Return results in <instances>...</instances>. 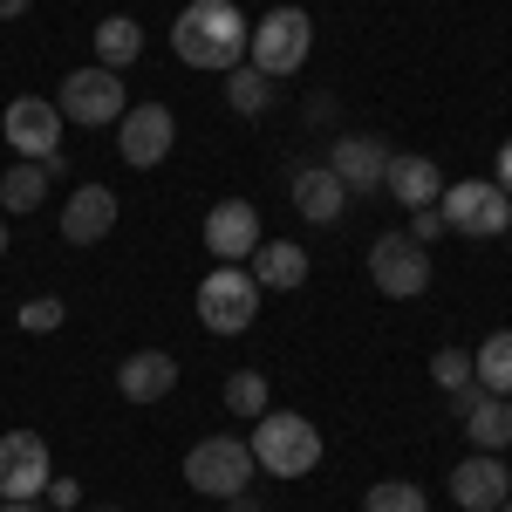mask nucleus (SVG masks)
I'll list each match as a JSON object with an SVG mask.
<instances>
[{
	"label": "nucleus",
	"mask_w": 512,
	"mask_h": 512,
	"mask_svg": "<svg viewBox=\"0 0 512 512\" xmlns=\"http://www.w3.org/2000/svg\"><path fill=\"white\" fill-rule=\"evenodd\" d=\"M246 41H253V28H246V14L233 0H192L171 21V48H178L185 69H239Z\"/></svg>",
	"instance_id": "nucleus-1"
},
{
	"label": "nucleus",
	"mask_w": 512,
	"mask_h": 512,
	"mask_svg": "<svg viewBox=\"0 0 512 512\" xmlns=\"http://www.w3.org/2000/svg\"><path fill=\"white\" fill-rule=\"evenodd\" d=\"M253 465L274 478H308L321 465V431L301 417V410H267V417H253Z\"/></svg>",
	"instance_id": "nucleus-2"
},
{
	"label": "nucleus",
	"mask_w": 512,
	"mask_h": 512,
	"mask_svg": "<svg viewBox=\"0 0 512 512\" xmlns=\"http://www.w3.org/2000/svg\"><path fill=\"white\" fill-rule=\"evenodd\" d=\"M308 48H315V21H308L301 7H274V14L253 28V41H246V62L267 82H280V76H294V69L308 62Z\"/></svg>",
	"instance_id": "nucleus-3"
},
{
	"label": "nucleus",
	"mask_w": 512,
	"mask_h": 512,
	"mask_svg": "<svg viewBox=\"0 0 512 512\" xmlns=\"http://www.w3.org/2000/svg\"><path fill=\"white\" fill-rule=\"evenodd\" d=\"M253 472L260 465H253V444L246 437H205V444L185 451V485L205 492V499H239Z\"/></svg>",
	"instance_id": "nucleus-4"
},
{
	"label": "nucleus",
	"mask_w": 512,
	"mask_h": 512,
	"mask_svg": "<svg viewBox=\"0 0 512 512\" xmlns=\"http://www.w3.org/2000/svg\"><path fill=\"white\" fill-rule=\"evenodd\" d=\"M437 212H444V233H472V239H499L512 226V198L492 185V178H458L437 192Z\"/></svg>",
	"instance_id": "nucleus-5"
},
{
	"label": "nucleus",
	"mask_w": 512,
	"mask_h": 512,
	"mask_svg": "<svg viewBox=\"0 0 512 512\" xmlns=\"http://www.w3.org/2000/svg\"><path fill=\"white\" fill-rule=\"evenodd\" d=\"M0 130H7V151H21L28 164L62 171V110H55V96H14Z\"/></svg>",
	"instance_id": "nucleus-6"
},
{
	"label": "nucleus",
	"mask_w": 512,
	"mask_h": 512,
	"mask_svg": "<svg viewBox=\"0 0 512 512\" xmlns=\"http://www.w3.org/2000/svg\"><path fill=\"white\" fill-rule=\"evenodd\" d=\"M253 315H260V287H253L246 267H212L198 280V321L212 335H246Z\"/></svg>",
	"instance_id": "nucleus-7"
},
{
	"label": "nucleus",
	"mask_w": 512,
	"mask_h": 512,
	"mask_svg": "<svg viewBox=\"0 0 512 512\" xmlns=\"http://www.w3.org/2000/svg\"><path fill=\"white\" fill-rule=\"evenodd\" d=\"M55 110L62 123H89V130H103V123H117L130 110V96H123V76L117 69H76V76H62V96H55Z\"/></svg>",
	"instance_id": "nucleus-8"
},
{
	"label": "nucleus",
	"mask_w": 512,
	"mask_h": 512,
	"mask_svg": "<svg viewBox=\"0 0 512 512\" xmlns=\"http://www.w3.org/2000/svg\"><path fill=\"white\" fill-rule=\"evenodd\" d=\"M369 280L390 294V301H417L431 287V246H417L410 233H383L369 246Z\"/></svg>",
	"instance_id": "nucleus-9"
},
{
	"label": "nucleus",
	"mask_w": 512,
	"mask_h": 512,
	"mask_svg": "<svg viewBox=\"0 0 512 512\" xmlns=\"http://www.w3.org/2000/svg\"><path fill=\"white\" fill-rule=\"evenodd\" d=\"M171 144H178V117L164 110V103H130L117 117V151L123 164H137V171H158L171 158Z\"/></svg>",
	"instance_id": "nucleus-10"
},
{
	"label": "nucleus",
	"mask_w": 512,
	"mask_h": 512,
	"mask_svg": "<svg viewBox=\"0 0 512 512\" xmlns=\"http://www.w3.org/2000/svg\"><path fill=\"white\" fill-rule=\"evenodd\" d=\"M48 444L41 431H7L0 437V499H41L48 492Z\"/></svg>",
	"instance_id": "nucleus-11"
},
{
	"label": "nucleus",
	"mask_w": 512,
	"mask_h": 512,
	"mask_svg": "<svg viewBox=\"0 0 512 512\" xmlns=\"http://www.w3.org/2000/svg\"><path fill=\"white\" fill-rule=\"evenodd\" d=\"M451 499L465 512H499L512 499V465L499 451H472V458L451 472Z\"/></svg>",
	"instance_id": "nucleus-12"
},
{
	"label": "nucleus",
	"mask_w": 512,
	"mask_h": 512,
	"mask_svg": "<svg viewBox=\"0 0 512 512\" xmlns=\"http://www.w3.org/2000/svg\"><path fill=\"white\" fill-rule=\"evenodd\" d=\"M205 246H212V260H246V253L260 246V205L219 198V205L205 212Z\"/></svg>",
	"instance_id": "nucleus-13"
},
{
	"label": "nucleus",
	"mask_w": 512,
	"mask_h": 512,
	"mask_svg": "<svg viewBox=\"0 0 512 512\" xmlns=\"http://www.w3.org/2000/svg\"><path fill=\"white\" fill-rule=\"evenodd\" d=\"M110 226H117V192L110 185H76L69 205H62V239L96 246V239H110Z\"/></svg>",
	"instance_id": "nucleus-14"
},
{
	"label": "nucleus",
	"mask_w": 512,
	"mask_h": 512,
	"mask_svg": "<svg viewBox=\"0 0 512 512\" xmlns=\"http://www.w3.org/2000/svg\"><path fill=\"white\" fill-rule=\"evenodd\" d=\"M383 164H390V151L376 144V137H335L328 144V171L342 178V192H376L383 185Z\"/></svg>",
	"instance_id": "nucleus-15"
},
{
	"label": "nucleus",
	"mask_w": 512,
	"mask_h": 512,
	"mask_svg": "<svg viewBox=\"0 0 512 512\" xmlns=\"http://www.w3.org/2000/svg\"><path fill=\"white\" fill-rule=\"evenodd\" d=\"M117 390L130 396V403H164V396L178 390V362L164 349H137L117 362Z\"/></svg>",
	"instance_id": "nucleus-16"
},
{
	"label": "nucleus",
	"mask_w": 512,
	"mask_h": 512,
	"mask_svg": "<svg viewBox=\"0 0 512 512\" xmlns=\"http://www.w3.org/2000/svg\"><path fill=\"white\" fill-rule=\"evenodd\" d=\"M246 260H253L246 274H253V287H260V294H294V287L308 280V253H301L294 239H260Z\"/></svg>",
	"instance_id": "nucleus-17"
},
{
	"label": "nucleus",
	"mask_w": 512,
	"mask_h": 512,
	"mask_svg": "<svg viewBox=\"0 0 512 512\" xmlns=\"http://www.w3.org/2000/svg\"><path fill=\"white\" fill-rule=\"evenodd\" d=\"M294 212H301L308 226H335V219L349 212V192H342V178H335L328 164H308V171H294Z\"/></svg>",
	"instance_id": "nucleus-18"
},
{
	"label": "nucleus",
	"mask_w": 512,
	"mask_h": 512,
	"mask_svg": "<svg viewBox=\"0 0 512 512\" xmlns=\"http://www.w3.org/2000/svg\"><path fill=\"white\" fill-rule=\"evenodd\" d=\"M383 192H390L396 205H410V212H417V205H437V192H444V185H437V164L431 158L396 151V158L383 164Z\"/></svg>",
	"instance_id": "nucleus-19"
},
{
	"label": "nucleus",
	"mask_w": 512,
	"mask_h": 512,
	"mask_svg": "<svg viewBox=\"0 0 512 512\" xmlns=\"http://www.w3.org/2000/svg\"><path fill=\"white\" fill-rule=\"evenodd\" d=\"M465 437L472 451H512V396H478L465 410Z\"/></svg>",
	"instance_id": "nucleus-20"
},
{
	"label": "nucleus",
	"mask_w": 512,
	"mask_h": 512,
	"mask_svg": "<svg viewBox=\"0 0 512 512\" xmlns=\"http://www.w3.org/2000/svg\"><path fill=\"white\" fill-rule=\"evenodd\" d=\"M137 55H144V28H137L130 14L96 21V69H130Z\"/></svg>",
	"instance_id": "nucleus-21"
},
{
	"label": "nucleus",
	"mask_w": 512,
	"mask_h": 512,
	"mask_svg": "<svg viewBox=\"0 0 512 512\" xmlns=\"http://www.w3.org/2000/svg\"><path fill=\"white\" fill-rule=\"evenodd\" d=\"M472 383L485 396H512V328H499V335H485V342H478Z\"/></svg>",
	"instance_id": "nucleus-22"
},
{
	"label": "nucleus",
	"mask_w": 512,
	"mask_h": 512,
	"mask_svg": "<svg viewBox=\"0 0 512 512\" xmlns=\"http://www.w3.org/2000/svg\"><path fill=\"white\" fill-rule=\"evenodd\" d=\"M41 198H48V164H14V171H0V205L7 212H35Z\"/></svg>",
	"instance_id": "nucleus-23"
},
{
	"label": "nucleus",
	"mask_w": 512,
	"mask_h": 512,
	"mask_svg": "<svg viewBox=\"0 0 512 512\" xmlns=\"http://www.w3.org/2000/svg\"><path fill=\"white\" fill-rule=\"evenodd\" d=\"M219 396H226V410H233V417H246V424L274 410V396H267V376H260V369H233Z\"/></svg>",
	"instance_id": "nucleus-24"
},
{
	"label": "nucleus",
	"mask_w": 512,
	"mask_h": 512,
	"mask_svg": "<svg viewBox=\"0 0 512 512\" xmlns=\"http://www.w3.org/2000/svg\"><path fill=\"white\" fill-rule=\"evenodd\" d=\"M226 103H233L239 117H260V110L274 103V82L260 76L253 62H239V69H226Z\"/></svg>",
	"instance_id": "nucleus-25"
},
{
	"label": "nucleus",
	"mask_w": 512,
	"mask_h": 512,
	"mask_svg": "<svg viewBox=\"0 0 512 512\" xmlns=\"http://www.w3.org/2000/svg\"><path fill=\"white\" fill-rule=\"evenodd\" d=\"M362 512H431V499H424V485H410V478H376L369 499H362Z\"/></svg>",
	"instance_id": "nucleus-26"
},
{
	"label": "nucleus",
	"mask_w": 512,
	"mask_h": 512,
	"mask_svg": "<svg viewBox=\"0 0 512 512\" xmlns=\"http://www.w3.org/2000/svg\"><path fill=\"white\" fill-rule=\"evenodd\" d=\"M431 376H437V390H444V396L465 390V383H472V355H465V349H437L431 355Z\"/></svg>",
	"instance_id": "nucleus-27"
},
{
	"label": "nucleus",
	"mask_w": 512,
	"mask_h": 512,
	"mask_svg": "<svg viewBox=\"0 0 512 512\" xmlns=\"http://www.w3.org/2000/svg\"><path fill=\"white\" fill-rule=\"evenodd\" d=\"M62 315H69V308H62L55 294H41V301L21 308V328H28V335H48V328H62Z\"/></svg>",
	"instance_id": "nucleus-28"
},
{
	"label": "nucleus",
	"mask_w": 512,
	"mask_h": 512,
	"mask_svg": "<svg viewBox=\"0 0 512 512\" xmlns=\"http://www.w3.org/2000/svg\"><path fill=\"white\" fill-rule=\"evenodd\" d=\"M437 233H444V212H437V205H417V212H410V239H417V246H431Z\"/></svg>",
	"instance_id": "nucleus-29"
},
{
	"label": "nucleus",
	"mask_w": 512,
	"mask_h": 512,
	"mask_svg": "<svg viewBox=\"0 0 512 512\" xmlns=\"http://www.w3.org/2000/svg\"><path fill=\"white\" fill-rule=\"evenodd\" d=\"M48 492H55V506H62V512L82 506V485H76V478H48Z\"/></svg>",
	"instance_id": "nucleus-30"
},
{
	"label": "nucleus",
	"mask_w": 512,
	"mask_h": 512,
	"mask_svg": "<svg viewBox=\"0 0 512 512\" xmlns=\"http://www.w3.org/2000/svg\"><path fill=\"white\" fill-rule=\"evenodd\" d=\"M492 185H499V192L512 198V137H506V144H499V178H492Z\"/></svg>",
	"instance_id": "nucleus-31"
},
{
	"label": "nucleus",
	"mask_w": 512,
	"mask_h": 512,
	"mask_svg": "<svg viewBox=\"0 0 512 512\" xmlns=\"http://www.w3.org/2000/svg\"><path fill=\"white\" fill-rule=\"evenodd\" d=\"M478 396H485V390H478V383H465V390H451V410H458V417H465V410H472Z\"/></svg>",
	"instance_id": "nucleus-32"
},
{
	"label": "nucleus",
	"mask_w": 512,
	"mask_h": 512,
	"mask_svg": "<svg viewBox=\"0 0 512 512\" xmlns=\"http://www.w3.org/2000/svg\"><path fill=\"white\" fill-rule=\"evenodd\" d=\"M28 7H35V0H0V21H21Z\"/></svg>",
	"instance_id": "nucleus-33"
},
{
	"label": "nucleus",
	"mask_w": 512,
	"mask_h": 512,
	"mask_svg": "<svg viewBox=\"0 0 512 512\" xmlns=\"http://www.w3.org/2000/svg\"><path fill=\"white\" fill-rule=\"evenodd\" d=\"M0 512H41V499H0Z\"/></svg>",
	"instance_id": "nucleus-34"
},
{
	"label": "nucleus",
	"mask_w": 512,
	"mask_h": 512,
	"mask_svg": "<svg viewBox=\"0 0 512 512\" xmlns=\"http://www.w3.org/2000/svg\"><path fill=\"white\" fill-rule=\"evenodd\" d=\"M226 506H233V512H260V506H253V499H246V492H239V499H226Z\"/></svg>",
	"instance_id": "nucleus-35"
},
{
	"label": "nucleus",
	"mask_w": 512,
	"mask_h": 512,
	"mask_svg": "<svg viewBox=\"0 0 512 512\" xmlns=\"http://www.w3.org/2000/svg\"><path fill=\"white\" fill-rule=\"evenodd\" d=\"M0 260H7V226H0Z\"/></svg>",
	"instance_id": "nucleus-36"
},
{
	"label": "nucleus",
	"mask_w": 512,
	"mask_h": 512,
	"mask_svg": "<svg viewBox=\"0 0 512 512\" xmlns=\"http://www.w3.org/2000/svg\"><path fill=\"white\" fill-rule=\"evenodd\" d=\"M499 512H512V499H506V506H499Z\"/></svg>",
	"instance_id": "nucleus-37"
},
{
	"label": "nucleus",
	"mask_w": 512,
	"mask_h": 512,
	"mask_svg": "<svg viewBox=\"0 0 512 512\" xmlns=\"http://www.w3.org/2000/svg\"><path fill=\"white\" fill-rule=\"evenodd\" d=\"M103 512H117V506H103Z\"/></svg>",
	"instance_id": "nucleus-38"
},
{
	"label": "nucleus",
	"mask_w": 512,
	"mask_h": 512,
	"mask_svg": "<svg viewBox=\"0 0 512 512\" xmlns=\"http://www.w3.org/2000/svg\"><path fill=\"white\" fill-rule=\"evenodd\" d=\"M506 233H512V226H506Z\"/></svg>",
	"instance_id": "nucleus-39"
}]
</instances>
